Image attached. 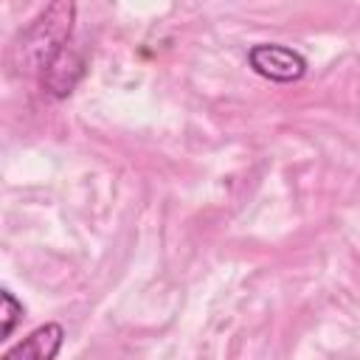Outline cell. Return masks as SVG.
Masks as SVG:
<instances>
[{
	"mask_svg": "<svg viewBox=\"0 0 360 360\" xmlns=\"http://www.w3.org/2000/svg\"><path fill=\"white\" fill-rule=\"evenodd\" d=\"M76 0H51L11 42L8 68L20 76H39L45 65L73 39Z\"/></svg>",
	"mask_w": 360,
	"mask_h": 360,
	"instance_id": "1",
	"label": "cell"
},
{
	"mask_svg": "<svg viewBox=\"0 0 360 360\" xmlns=\"http://www.w3.org/2000/svg\"><path fill=\"white\" fill-rule=\"evenodd\" d=\"M248 65L253 73H259L267 82L290 84L307 76V59L295 48L278 45V42H259L248 51Z\"/></svg>",
	"mask_w": 360,
	"mask_h": 360,
	"instance_id": "2",
	"label": "cell"
},
{
	"mask_svg": "<svg viewBox=\"0 0 360 360\" xmlns=\"http://www.w3.org/2000/svg\"><path fill=\"white\" fill-rule=\"evenodd\" d=\"M84 53L82 48H76V42L70 39L39 73V84L51 98H68L73 93V87L79 84V79L84 76Z\"/></svg>",
	"mask_w": 360,
	"mask_h": 360,
	"instance_id": "3",
	"label": "cell"
},
{
	"mask_svg": "<svg viewBox=\"0 0 360 360\" xmlns=\"http://www.w3.org/2000/svg\"><path fill=\"white\" fill-rule=\"evenodd\" d=\"M62 340H65L62 323L48 321L42 326H37L28 338H22L17 346L6 349L3 360H20V357L22 360H53L59 354V349H62Z\"/></svg>",
	"mask_w": 360,
	"mask_h": 360,
	"instance_id": "4",
	"label": "cell"
},
{
	"mask_svg": "<svg viewBox=\"0 0 360 360\" xmlns=\"http://www.w3.org/2000/svg\"><path fill=\"white\" fill-rule=\"evenodd\" d=\"M22 321V304L14 298L11 290H3V329H0V340L11 338L14 326Z\"/></svg>",
	"mask_w": 360,
	"mask_h": 360,
	"instance_id": "5",
	"label": "cell"
}]
</instances>
